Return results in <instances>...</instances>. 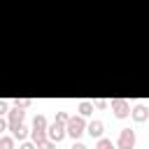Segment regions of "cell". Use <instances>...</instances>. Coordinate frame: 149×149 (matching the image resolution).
<instances>
[{"label": "cell", "instance_id": "12", "mask_svg": "<svg viewBox=\"0 0 149 149\" xmlns=\"http://www.w3.org/2000/svg\"><path fill=\"white\" fill-rule=\"evenodd\" d=\"M95 149H116V144H114L112 140H107V137H98V144H95Z\"/></svg>", "mask_w": 149, "mask_h": 149}, {"label": "cell", "instance_id": "16", "mask_svg": "<svg viewBox=\"0 0 149 149\" xmlns=\"http://www.w3.org/2000/svg\"><path fill=\"white\" fill-rule=\"evenodd\" d=\"M68 119H70V114H68V112H56V121H58V123H63V126H65V121H68Z\"/></svg>", "mask_w": 149, "mask_h": 149}, {"label": "cell", "instance_id": "2", "mask_svg": "<svg viewBox=\"0 0 149 149\" xmlns=\"http://www.w3.org/2000/svg\"><path fill=\"white\" fill-rule=\"evenodd\" d=\"M135 147V130L130 128H123L119 133V140H116V149H133Z\"/></svg>", "mask_w": 149, "mask_h": 149}, {"label": "cell", "instance_id": "14", "mask_svg": "<svg viewBox=\"0 0 149 149\" xmlns=\"http://www.w3.org/2000/svg\"><path fill=\"white\" fill-rule=\"evenodd\" d=\"M35 147H37V149H56V142H51V140L47 137V140H42V142H37Z\"/></svg>", "mask_w": 149, "mask_h": 149}, {"label": "cell", "instance_id": "17", "mask_svg": "<svg viewBox=\"0 0 149 149\" xmlns=\"http://www.w3.org/2000/svg\"><path fill=\"white\" fill-rule=\"evenodd\" d=\"M7 109H9V102H7V100H0V116H5Z\"/></svg>", "mask_w": 149, "mask_h": 149}, {"label": "cell", "instance_id": "19", "mask_svg": "<svg viewBox=\"0 0 149 149\" xmlns=\"http://www.w3.org/2000/svg\"><path fill=\"white\" fill-rule=\"evenodd\" d=\"M5 130H7V121H5V119H2V116H0V135H2V133H5Z\"/></svg>", "mask_w": 149, "mask_h": 149}, {"label": "cell", "instance_id": "3", "mask_svg": "<svg viewBox=\"0 0 149 149\" xmlns=\"http://www.w3.org/2000/svg\"><path fill=\"white\" fill-rule=\"evenodd\" d=\"M112 112H114L116 119H126L128 112H130V102L123 100V98H114V100H112Z\"/></svg>", "mask_w": 149, "mask_h": 149}, {"label": "cell", "instance_id": "7", "mask_svg": "<svg viewBox=\"0 0 149 149\" xmlns=\"http://www.w3.org/2000/svg\"><path fill=\"white\" fill-rule=\"evenodd\" d=\"M91 137H102V130H105V126H102V121H98V119H93L86 128H84Z\"/></svg>", "mask_w": 149, "mask_h": 149}, {"label": "cell", "instance_id": "10", "mask_svg": "<svg viewBox=\"0 0 149 149\" xmlns=\"http://www.w3.org/2000/svg\"><path fill=\"white\" fill-rule=\"evenodd\" d=\"M30 137H33L35 144L42 142V140H47V128H33V130H30Z\"/></svg>", "mask_w": 149, "mask_h": 149}, {"label": "cell", "instance_id": "20", "mask_svg": "<svg viewBox=\"0 0 149 149\" xmlns=\"http://www.w3.org/2000/svg\"><path fill=\"white\" fill-rule=\"evenodd\" d=\"M95 107H100V109L107 107V100H95Z\"/></svg>", "mask_w": 149, "mask_h": 149}, {"label": "cell", "instance_id": "11", "mask_svg": "<svg viewBox=\"0 0 149 149\" xmlns=\"http://www.w3.org/2000/svg\"><path fill=\"white\" fill-rule=\"evenodd\" d=\"M0 149H14V137L12 135H0Z\"/></svg>", "mask_w": 149, "mask_h": 149}, {"label": "cell", "instance_id": "6", "mask_svg": "<svg viewBox=\"0 0 149 149\" xmlns=\"http://www.w3.org/2000/svg\"><path fill=\"white\" fill-rule=\"evenodd\" d=\"M128 114L133 116V121H137V123H144V121H147V116H149V109H147L144 105H137V107H133Z\"/></svg>", "mask_w": 149, "mask_h": 149}, {"label": "cell", "instance_id": "13", "mask_svg": "<svg viewBox=\"0 0 149 149\" xmlns=\"http://www.w3.org/2000/svg\"><path fill=\"white\" fill-rule=\"evenodd\" d=\"M33 128H47V116L44 114H37L33 119Z\"/></svg>", "mask_w": 149, "mask_h": 149}, {"label": "cell", "instance_id": "4", "mask_svg": "<svg viewBox=\"0 0 149 149\" xmlns=\"http://www.w3.org/2000/svg\"><path fill=\"white\" fill-rule=\"evenodd\" d=\"M47 137H49L51 142H61V140L65 137V126H63V123H58V121L47 123Z\"/></svg>", "mask_w": 149, "mask_h": 149}, {"label": "cell", "instance_id": "9", "mask_svg": "<svg viewBox=\"0 0 149 149\" xmlns=\"http://www.w3.org/2000/svg\"><path fill=\"white\" fill-rule=\"evenodd\" d=\"M91 114H93V102L81 100L79 102V116H91Z\"/></svg>", "mask_w": 149, "mask_h": 149}, {"label": "cell", "instance_id": "21", "mask_svg": "<svg viewBox=\"0 0 149 149\" xmlns=\"http://www.w3.org/2000/svg\"><path fill=\"white\" fill-rule=\"evenodd\" d=\"M72 149H86V144H84V142H74V144H72Z\"/></svg>", "mask_w": 149, "mask_h": 149}, {"label": "cell", "instance_id": "8", "mask_svg": "<svg viewBox=\"0 0 149 149\" xmlns=\"http://www.w3.org/2000/svg\"><path fill=\"white\" fill-rule=\"evenodd\" d=\"M28 133H30V128H28L23 121H21L19 126H14V128H12V137H14V140H26V137H28Z\"/></svg>", "mask_w": 149, "mask_h": 149}, {"label": "cell", "instance_id": "15", "mask_svg": "<svg viewBox=\"0 0 149 149\" xmlns=\"http://www.w3.org/2000/svg\"><path fill=\"white\" fill-rule=\"evenodd\" d=\"M30 102H33L30 98H14V105H16V107H23V109H26Z\"/></svg>", "mask_w": 149, "mask_h": 149}, {"label": "cell", "instance_id": "5", "mask_svg": "<svg viewBox=\"0 0 149 149\" xmlns=\"http://www.w3.org/2000/svg\"><path fill=\"white\" fill-rule=\"evenodd\" d=\"M23 116H26V112H23V107H12V109H7V128L12 130L14 126H19L21 121H23Z\"/></svg>", "mask_w": 149, "mask_h": 149}, {"label": "cell", "instance_id": "18", "mask_svg": "<svg viewBox=\"0 0 149 149\" xmlns=\"http://www.w3.org/2000/svg\"><path fill=\"white\" fill-rule=\"evenodd\" d=\"M19 149H37L35 147V142H26V140H21V147Z\"/></svg>", "mask_w": 149, "mask_h": 149}, {"label": "cell", "instance_id": "1", "mask_svg": "<svg viewBox=\"0 0 149 149\" xmlns=\"http://www.w3.org/2000/svg\"><path fill=\"white\" fill-rule=\"evenodd\" d=\"M84 128H86L84 116H70V119L65 121V135H70V137H74V140L84 133Z\"/></svg>", "mask_w": 149, "mask_h": 149}]
</instances>
